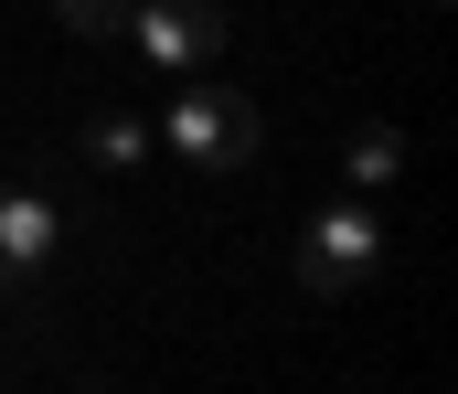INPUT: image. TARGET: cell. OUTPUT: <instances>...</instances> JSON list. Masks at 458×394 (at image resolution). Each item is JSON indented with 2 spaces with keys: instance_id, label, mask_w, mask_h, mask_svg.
<instances>
[{
  "instance_id": "1",
  "label": "cell",
  "mask_w": 458,
  "mask_h": 394,
  "mask_svg": "<svg viewBox=\"0 0 458 394\" xmlns=\"http://www.w3.org/2000/svg\"><path fill=\"white\" fill-rule=\"evenodd\" d=\"M160 129V149L182 160V171H245L256 160V107L234 96V86H203V75H171V107L149 118Z\"/></svg>"
},
{
  "instance_id": "2",
  "label": "cell",
  "mask_w": 458,
  "mask_h": 394,
  "mask_svg": "<svg viewBox=\"0 0 458 394\" xmlns=\"http://www.w3.org/2000/svg\"><path fill=\"white\" fill-rule=\"evenodd\" d=\"M117 43L149 64V75H203L225 54V0H128Z\"/></svg>"
},
{
  "instance_id": "3",
  "label": "cell",
  "mask_w": 458,
  "mask_h": 394,
  "mask_svg": "<svg viewBox=\"0 0 458 394\" xmlns=\"http://www.w3.org/2000/svg\"><path fill=\"white\" fill-rule=\"evenodd\" d=\"M384 266V214L362 203V192H342V203H320L310 224H299V277L320 288V298H342V288H362Z\"/></svg>"
},
{
  "instance_id": "4",
  "label": "cell",
  "mask_w": 458,
  "mask_h": 394,
  "mask_svg": "<svg viewBox=\"0 0 458 394\" xmlns=\"http://www.w3.org/2000/svg\"><path fill=\"white\" fill-rule=\"evenodd\" d=\"M54 246H64L54 192L43 181H0V288H21L32 266H54Z\"/></svg>"
},
{
  "instance_id": "5",
  "label": "cell",
  "mask_w": 458,
  "mask_h": 394,
  "mask_svg": "<svg viewBox=\"0 0 458 394\" xmlns=\"http://www.w3.org/2000/svg\"><path fill=\"white\" fill-rule=\"evenodd\" d=\"M86 160H97V171H139V160H160V129H149V118H139V107H86Z\"/></svg>"
},
{
  "instance_id": "6",
  "label": "cell",
  "mask_w": 458,
  "mask_h": 394,
  "mask_svg": "<svg viewBox=\"0 0 458 394\" xmlns=\"http://www.w3.org/2000/svg\"><path fill=\"white\" fill-rule=\"evenodd\" d=\"M394 171H405V138L384 129V118H373V129H352V138H342V181H352V192H362V203H373V192H384Z\"/></svg>"
},
{
  "instance_id": "7",
  "label": "cell",
  "mask_w": 458,
  "mask_h": 394,
  "mask_svg": "<svg viewBox=\"0 0 458 394\" xmlns=\"http://www.w3.org/2000/svg\"><path fill=\"white\" fill-rule=\"evenodd\" d=\"M54 21H64V32H86V43H117L128 0H54Z\"/></svg>"
}]
</instances>
